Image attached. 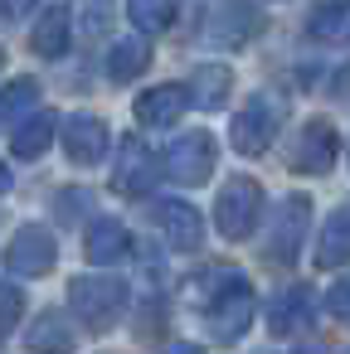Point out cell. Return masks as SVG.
<instances>
[{
    "label": "cell",
    "instance_id": "cell-14",
    "mask_svg": "<svg viewBox=\"0 0 350 354\" xmlns=\"http://www.w3.org/2000/svg\"><path fill=\"white\" fill-rule=\"evenodd\" d=\"M25 349L30 354H73V325L59 310H44L25 335Z\"/></svg>",
    "mask_w": 350,
    "mask_h": 354
},
{
    "label": "cell",
    "instance_id": "cell-9",
    "mask_svg": "<svg viewBox=\"0 0 350 354\" xmlns=\"http://www.w3.org/2000/svg\"><path fill=\"white\" fill-rule=\"evenodd\" d=\"M156 223H161V233H166V243H170L175 252H195L200 238H204V218H200V209L185 204V199H161V204H156Z\"/></svg>",
    "mask_w": 350,
    "mask_h": 354
},
{
    "label": "cell",
    "instance_id": "cell-1",
    "mask_svg": "<svg viewBox=\"0 0 350 354\" xmlns=\"http://www.w3.org/2000/svg\"><path fill=\"white\" fill-rule=\"evenodd\" d=\"M190 301L204 310V325L219 344L243 339V330L253 325V286L234 267H214L209 277H190Z\"/></svg>",
    "mask_w": 350,
    "mask_h": 354
},
{
    "label": "cell",
    "instance_id": "cell-6",
    "mask_svg": "<svg viewBox=\"0 0 350 354\" xmlns=\"http://www.w3.org/2000/svg\"><path fill=\"white\" fill-rule=\"evenodd\" d=\"M54 257H59V243H54V233H49V228L25 223V228H15V233H10L6 267H10L15 277H44V272L54 267Z\"/></svg>",
    "mask_w": 350,
    "mask_h": 354
},
{
    "label": "cell",
    "instance_id": "cell-4",
    "mask_svg": "<svg viewBox=\"0 0 350 354\" xmlns=\"http://www.w3.org/2000/svg\"><path fill=\"white\" fill-rule=\"evenodd\" d=\"M277 127H282L277 97H268V93L248 97V107L234 117V151H238V156H263V151L272 146Z\"/></svg>",
    "mask_w": 350,
    "mask_h": 354
},
{
    "label": "cell",
    "instance_id": "cell-24",
    "mask_svg": "<svg viewBox=\"0 0 350 354\" xmlns=\"http://www.w3.org/2000/svg\"><path fill=\"white\" fill-rule=\"evenodd\" d=\"M20 315H25V291L6 281V286H0V335H10V325Z\"/></svg>",
    "mask_w": 350,
    "mask_h": 354
},
{
    "label": "cell",
    "instance_id": "cell-30",
    "mask_svg": "<svg viewBox=\"0 0 350 354\" xmlns=\"http://www.w3.org/2000/svg\"><path fill=\"white\" fill-rule=\"evenodd\" d=\"M6 189H10V170H6V165H0V194H6Z\"/></svg>",
    "mask_w": 350,
    "mask_h": 354
},
{
    "label": "cell",
    "instance_id": "cell-28",
    "mask_svg": "<svg viewBox=\"0 0 350 354\" xmlns=\"http://www.w3.org/2000/svg\"><path fill=\"white\" fill-rule=\"evenodd\" d=\"M78 204H88L83 189H64V194H59V214H64V218H78Z\"/></svg>",
    "mask_w": 350,
    "mask_h": 354
},
{
    "label": "cell",
    "instance_id": "cell-17",
    "mask_svg": "<svg viewBox=\"0 0 350 354\" xmlns=\"http://www.w3.org/2000/svg\"><path fill=\"white\" fill-rule=\"evenodd\" d=\"M127 248H132V238H127V228L117 223V218H98L93 228H88V262H98V267H107V262H117V257H127Z\"/></svg>",
    "mask_w": 350,
    "mask_h": 354
},
{
    "label": "cell",
    "instance_id": "cell-23",
    "mask_svg": "<svg viewBox=\"0 0 350 354\" xmlns=\"http://www.w3.org/2000/svg\"><path fill=\"white\" fill-rule=\"evenodd\" d=\"M35 97H40V83L35 78H10L6 88H0V131H6L25 107H35Z\"/></svg>",
    "mask_w": 350,
    "mask_h": 354
},
{
    "label": "cell",
    "instance_id": "cell-21",
    "mask_svg": "<svg viewBox=\"0 0 350 354\" xmlns=\"http://www.w3.org/2000/svg\"><path fill=\"white\" fill-rule=\"evenodd\" d=\"M229 88H234V73H229L224 64H209V68L195 73V88H185V93H190V102H200V107H224Z\"/></svg>",
    "mask_w": 350,
    "mask_h": 354
},
{
    "label": "cell",
    "instance_id": "cell-8",
    "mask_svg": "<svg viewBox=\"0 0 350 354\" xmlns=\"http://www.w3.org/2000/svg\"><path fill=\"white\" fill-rule=\"evenodd\" d=\"M306 228H311V199L306 194L282 199V214H277V223L268 233V257L272 262H292L297 248H301V238H306Z\"/></svg>",
    "mask_w": 350,
    "mask_h": 354
},
{
    "label": "cell",
    "instance_id": "cell-26",
    "mask_svg": "<svg viewBox=\"0 0 350 354\" xmlns=\"http://www.w3.org/2000/svg\"><path fill=\"white\" fill-rule=\"evenodd\" d=\"M326 310H331L335 320H345V325H350V277H345V281H335V286L326 291Z\"/></svg>",
    "mask_w": 350,
    "mask_h": 354
},
{
    "label": "cell",
    "instance_id": "cell-22",
    "mask_svg": "<svg viewBox=\"0 0 350 354\" xmlns=\"http://www.w3.org/2000/svg\"><path fill=\"white\" fill-rule=\"evenodd\" d=\"M127 20L141 35H166L175 20V0H127Z\"/></svg>",
    "mask_w": 350,
    "mask_h": 354
},
{
    "label": "cell",
    "instance_id": "cell-3",
    "mask_svg": "<svg viewBox=\"0 0 350 354\" xmlns=\"http://www.w3.org/2000/svg\"><path fill=\"white\" fill-rule=\"evenodd\" d=\"M258 209H263V189H258V180L234 175V180L219 189V199H214V223H219V233H224L229 243H238V238L253 233Z\"/></svg>",
    "mask_w": 350,
    "mask_h": 354
},
{
    "label": "cell",
    "instance_id": "cell-15",
    "mask_svg": "<svg viewBox=\"0 0 350 354\" xmlns=\"http://www.w3.org/2000/svg\"><path fill=\"white\" fill-rule=\"evenodd\" d=\"M350 262V204L331 209V218L321 223V243H316V267H340Z\"/></svg>",
    "mask_w": 350,
    "mask_h": 354
},
{
    "label": "cell",
    "instance_id": "cell-12",
    "mask_svg": "<svg viewBox=\"0 0 350 354\" xmlns=\"http://www.w3.org/2000/svg\"><path fill=\"white\" fill-rule=\"evenodd\" d=\"M185 107H190V93L180 83H166V88H151L137 97V122L141 127H170L185 117Z\"/></svg>",
    "mask_w": 350,
    "mask_h": 354
},
{
    "label": "cell",
    "instance_id": "cell-13",
    "mask_svg": "<svg viewBox=\"0 0 350 354\" xmlns=\"http://www.w3.org/2000/svg\"><path fill=\"white\" fill-rule=\"evenodd\" d=\"M311 310H316V296H311L306 286H282V291L272 296V306H268V325H272L277 335H292V330L311 325Z\"/></svg>",
    "mask_w": 350,
    "mask_h": 354
},
{
    "label": "cell",
    "instance_id": "cell-27",
    "mask_svg": "<svg viewBox=\"0 0 350 354\" xmlns=\"http://www.w3.org/2000/svg\"><path fill=\"white\" fill-rule=\"evenodd\" d=\"M35 10V0H0V25H15Z\"/></svg>",
    "mask_w": 350,
    "mask_h": 354
},
{
    "label": "cell",
    "instance_id": "cell-29",
    "mask_svg": "<svg viewBox=\"0 0 350 354\" xmlns=\"http://www.w3.org/2000/svg\"><path fill=\"white\" fill-rule=\"evenodd\" d=\"M166 354H204V349H200V344H170Z\"/></svg>",
    "mask_w": 350,
    "mask_h": 354
},
{
    "label": "cell",
    "instance_id": "cell-16",
    "mask_svg": "<svg viewBox=\"0 0 350 354\" xmlns=\"http://www.w3.org/2000/svg\"><path fill=\"white\" fill-rule=\"evenodd\" d=\"M253 30H258V10L248 6V0H224L219 15L209 20V35H214L219 44H243Z\"/></svg>",
    "mask_w": 350,
    "mask_h": 354
},
{
    "label": "cell",
    "instance_id": "cell-18",
    "mask_svg": "<svg viewBox=\"0 0 350 354\" xmlns=\"http://www.w3.org/2000/svg\"><path fill=\"white\" fill-rule=\"evenodd\" d=\"M30 44H35V54H40V59H64V54H69V10H64V6H54L49 15H40V25H35Z\"/></svg>",
    "mask_w": 350,
    "mask_h": 354
},
{
    "label": "cell",
    "instance_id": "cell-11",
    "mask_svg": "<svg viewBox=\"0 0 350 354\" xmlns=\"http://www.w3.org/2000/svg\"><path fill=\"white\" fill-rule=\"evenodd\" d=\"M64 151H69L78 165H93V160H103V151H107V127H103V117L73 112V117L64 122Z\"/></svg>",
    "mask_w": 350,
    "mask_h": 354
},
{
    "label": "cell",
    "instance_id": "cell-19",
    "mask_svg": "<svg viewBox=\"0 0 350 354\" xmlns=\"http://www.w3.org/2000/svg\"><path fill=\"white\" fill-rule=\"evenodd\" d=\"M146 64H151V49H146L141 39H117V44H112V54H107V78H112V83L141 78V73H146Z\"/></svg>",
    "mask_w": 350,
    "mask_h": 354
},
{
    "label": "cell",
    "instance_id": "cell-25",
    "mask_svg": "<svg viewBox=\"0 0 350 354\" xmlns=\"http://www.w3.org/2000/svg\"><path fill=\"white\" fill-rule=\"evenodd\" d=\"M340 20H345V6L335 0V6H326V10H316V15H311V35H326V39H331V35L340 30Z\"/></svg>",
    "mask_w": 350,
    "mask_h": 354
},
{
    "label": "cell",
    "instance_id": "cell-7",
    "mask_svg": "<svg viewBox=\"0 0 350 354\" xmlns=\"http://www.w3.org/2000/svg\"><path fill=\"white\" fill-rule=\"evenodd\" d=\"M335 156H340V136H335L331 122H306V127L297 131L292 165H297L301 175H326V170L335 165Z\"/></svg>",
    "mask_w": 350,
    "mask_h": 354
},
{
    "label": "cell",
    "instance_id": "cell-10",
    "mask_svg": "<svg viewBox=\"0 0 350 354\" xmlns=\"http://www.w3.org/2000/svg\"><path fill=\"white\" fill-rule=\"evenodd\" d=\"M161 175V160L141 146V141H127L122 146V160H117V175H112V189L117 194H146Z\"/></svg>",
    "mask_w": 350,
    "mask_h": 354
},
{
    "label": "cell",
    "instance_id": "cell-2",
    "mask_svg": "<svg viewBox=\"0 0 350 354\" xmlns=\"http://www.w3.org/2000/svg\"><path fill=\"white\" fill-rule=\"evenodd\" d=\"M69 306L88 330H107L127 310V281H117V277H73L69 281Z\"/></svg>",
    "mask_w": 350,
    "mask_h": 354
},
{
    "label": "cell",
    "instance_id": "cell-5",
    "mask_svg": "<svg viewBox=\"0 0 350 354\" xmlns=\"http://www.w3.org/2000/svg\"><path fill=\"white\" fill-rule=\"evenodd\" d=\"M214 160H219V146H214V136L209 131H185L180 141H170V151H166V175L170 180H180V185H204V175L214 170Z\"/></svg>",
    "mask_w": 350,
    "mask_h": 354
},
{
    "label": "cell",
    "instance_id": "cell-20",
    "mask_svg": "<svg viewBox=\"0 0 350 354\" xmlns=\"http://www.w3.org/2000/svg\"><path fill=\"white\" fill-rule=\"evenodd\" d=\"M54 127H59V122H54V112L30 117L25 127H15V131H10V151H15L20 160H35V156H40V151L54 141Z\"/></svg>",
    "mask_w": 350,
    "mask_h": 354
}]
</instances>
